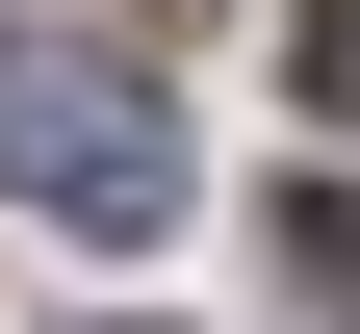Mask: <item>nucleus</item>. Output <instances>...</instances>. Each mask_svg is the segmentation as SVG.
Segmentation results:
<instances>
[{
	"label": "nucleus",
	"instance_id": "obj_2",
	"mask_svg": "<svg viewBox=\"0 0 360 334\" xmlns=\"http://www.w3.org/2000/svg\"><path fill=\"white\" fill-rule=\"evenodd\" d=\"M309 103H335V129H360V0H309Z\"/></svg>",
	"mask_w": 360,
	"mask_h": 334
},
{
	"label": "nucleus",
	"instance_id": "obj_1",
	"mask_svg": "<svg viewBox=\"0 0 360 334\" xmlns=\"http://www.w3.org/2000/svg\"><path fill=\"white\" fill-rule=\"evenodd\" d=\"M0 180L52 231H155L180 206V103L103 52V26H0Z\"/></svg>",
	"mask_w": 360,
	"mask_h": 334
}]
</instances>
